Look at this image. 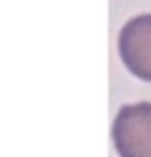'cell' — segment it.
<instances>
[{"mask_svg":"<svg viewBox=\"0 0 151 157\" xmlns=\"http://www.w3.org/2000/svg\"><path fill=\"white\" fill-rule=\"evenodd\" d=\"M118 55L131 74L151 83V13L131 17L121 29Z\"/></svg>","mask_w":151,"mask_h":157,"instance_id":"cell-2","label":"cell"},{"mask_svg":"<svg viewBox=\"0 0 151 157\" xmlns=\"http://www.w3.org/2000/svg\"><path fill=\"white\" fill-rule=\"evenodd\" d=\"M118 157H151V103L123 105L112 124Z\"/></svg>","mask_w":151,"mask_h":157,"instance_id":"cell-1","label":"cell"}]
</instances>
